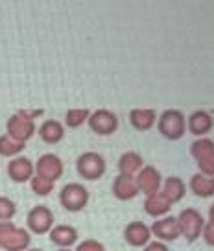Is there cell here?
<instances>
[{"label": "cell", "mask_w": 214, "mask_h": 251, "mask_svg": "<svg viewBox=\"0 0 214 251\" xmlns=\"http://www.w3.org/2000/svg\"><path fill=\"white\" fill-rule=\"evenodd\" d=\"M43 111H17L15 115H11L6 122V135L11 137L17 142H26L35 135V122L33 118L39 117Z\"/></svg>", "instance_id": "cell-1"}, {"label": "cell", "mask_w": 214, "mask_h": 251, "mask_svg": "<svg viewBox=\"0 0 214 251\" xmlns=\"http://www.w3.org/2000/svg\"><path fill=\"white\" fill-rule=\"evenodd\" d=\"M159 133L168 141H179L187 133V118L183 117L181 111L166 109L161 113L157 120Z\"/></svg>", "instance_id": "cell-2"}, {"label": "cell", "mask_w": 214, "mask_h": 251, "mask_svg": "<svg viewBox=\"0 0 214 251\" xmlns=\"http://www.w3.org/2000/svg\"><path fill=\"white\" fill-rule=\"evenodd\" d=\"M107 170L105 159L96 151H85L76 159V172L85 181H98Z\"/></svg>", "instance_id": "cell-3"}, {"label": "cell", "mask_w": 214, "mask_h": 251, "mask_svg": "<svg viewBox=\"0 0 214 251\" xmlns=\"http://www.w3.org/2000/svg\"><path fill=\"white\" fill-rule=\"evenodd\" d=\"M177 226H179V233L183 235V238L187 242H196L201 233H203V227H205V220L201 216V212L196 211V209H185V211L179 212L177 216Z\"/></svg>", "instance_id": "cell-4"}, {"label": "cell", "mask_w": 214, "mask_h": 251, "mask_svg": "<svg viewBox=\"0 0 214 251\" xmlns=\"http://www.w3.org/2000/svg\"><path fill=\"white\" fill-rule=\"evenodd\" d=\"M59 203L69 212L83 211L89 203V190L81 183H69L59 192Z\"/></svg>", "instance_id": "cell-5"}, {"label": "cell", "mask_w": 214, "mask_h": 251, "mask_svg": "<svg viewBox=\"0 0 214 251\" xmlns=\"http://www.w3.org/2000/svg\"><path fill=\"white\" fill-rule=\"evenodd\" d=\"M190 153L199 166V174L214 177V142L211 139H198L192 142Z\"/></svg>", "instance_id": "cell-6"}, {"label": "cell", "mask_w": 214, "mask_h": 251, "mask_svg": "<svg viewBox=\"0 0 214 251\" xmlns=\"http://www.w3.org/2000/svg\"><path fill=\"white\" fill-rule=\"evenodd\" d=\"M26 226H28L30 233L47 235L54 227V212L50 211L47 205H35L26 216Z\"/></svg>", "instance_id": "cell-7"}, {"label": "cell", "mask_w": 214, "mask_h": 251, "mask_svg": "<svg viewBox=\"0 0 214 251\" xmlns=\"http://www.w3.org/2000/svg\"><path fill=\"white\" fill-rule=\"evenodd\" d=\"M91 131L100 137H109L119 129V117L109 109H96L87 120Z\"/></svg>", "instance_id": "cell-8"}, {"label": "cell", "mask_w": 214, "mask_h": 251, "mask_svg": "<svg viewBox=\"0 0 214 251\" xmlns=\"http://www.w3.org/2000/svg\"><path fill=\"white\" fill-rule=\"evenodd\" d=\"M63 172V161L56 153H45L35 163V176H39V177L50 181V183H56L57 179H61Z\"/></svg>", "instance_id": "cell-9"}, {"label": "cell", "mask_w": 214, "mask_h": 251, "mask_svg": "<svg viewBox=\"0 0 214 251\" xmlns=\"http://www.w3.org/2000/svg\"><path fill=\"white\" fill-rule=\"evenodd\" d=\"M135 183L139 192H143L144 196L148 198L151 194H157L161 192V185H163V177L155 166L144 165L143 170L135 176Z\"/></svg>", "instance_id": "cell-10"}, {"label": "cell", "mask_w": 214, "mask_h": 251, "mask_svg": "<svg viewBox=\"0 0 214 251\" xmlns=\"http://www.w3.org/2000/svg\"><path fill=\"white\" fill-rule=\"evenodd\" d=\"M35 176V165L28 157H13L8 163V177L13 183H30Z\"/></svg>", "instance_id": "cell-11"}, {"label": "cell", "mask_w": 214, "mask_h": 251, "mask_svg": "<svg viewBox=\"0 0 214 251\" xmlns=\"http://www.w3.org/2000/svg\"><path fill=\"white\" fill-rule=\"evenodd\" d=\"M150 231L153 236H157L159 242H174L177 240L181 233H179V226H177V218L175 216H166V218L155 220L150 226Z\"/></svg>", "instance_id": "cell-12"}, {"label": "cell", "mask_w": 214, "mask_h": 251, "mask_svg": "<svg viewBox=\"0 0 214 251\" xmlns=\"http://www.w3.org/2000/svg\"><path fill=\"white\" fill-rule=\"evenodd\" d=\"M151 238V231L150 226H146L141 220H135V222H129L124 229V240H126L131 248H144L150 244Z\"/></svg>", "instance_id": "cell-13"}, {"label": "cell", "mask_w": 214, "mask_h": 251, "mask_svg": "<svg viewBox=\"0 0 214 251\" xmlns=\"http://www.w3.org/2000/svg\"><path fill=\"white\" fill-rule=\"evenodd\" d=\"M113 196L120 200V201H131L139 196V188H137L135 177H129V176H122L119 174L111 185Z\"/></svg>", "instance_id": "cell-14"}, {"label": "cell", "mask_w": 214, "mask_h": 251, "mask_svg": "<svg viewBox=\"0 0 214 251\" xmlns=\"http://www.w3.org/2000/svg\"><path fill=\"white\" fill-rule=\"evenodd\" d=\"M50 235V242L59 246V250H71V246L78 242V229L69 226V224H59L54 226Z\"/></svg>", "instance_id": "cell-15"}, {"label": "cell", "mask_w": 214, "mask_h": 251, "mask_svg": "<svg viewBox=\"0 0 214 251\" xmlns=\"http://www.w3.org/2000/svg\"><path fill=\"white\" fill-rule=\"evenodd\" d=\"M213 126H214L213 115L203 109L194 111L190 117H189V120H187V129H189L192 135H196V137L207 135L213 129Z\"/></svg>", "instance_id": "cell-16"}, {"label": "cell", "mask_w": 214, "mask_h": 251, "mask_svg": "<svg viewBox=\"0 0 214 251\" xmlns=\"http://www.w3.org/2000/svg\"><path fill=\"white\" fill-rule=\"evenodd\" d=\"M37 131H39L41 141L47 142V144H57L65 139V126L59 120H54V118L45 120Z\"/></svg>", "instance_id": "cell-17"}, {"label": "cell", "mask_w": 214, "mask_h": 251, "mask_svg": "<svg viewBox=\"0 0 214 251\" xmlns=\"http://www.w3.org/2000/svg\"><path fill=\"white\" fill-rule=\"evenodd\" d=\"M157 122V113L153 109H144V107H137V109L129 111V124L135 127L137 131H148Z\"/></svg>", "instance_id": "cell-18"}, {"label": "cell", "mask_w": 214, "mask_h": 251, "mask_svg": "<svg viewBox=\"0 0 214 251\" xmlns=\"http://www.w3.org/2000/svg\"><path fill=\"white\" fill-rule=\"evenodd\" d=\"M144 159L141 153L137 151H126L119 157V172L122 176H129V177H135L137 174L143 170Z\"/></svg>", "instance_id": "cell-19"}, {"label": "cell", "mask_w": 214, "mask_h": 251, "mask_svg": "<svg viewBox=\"0 0 214 251\" xmlns=\"http://www.w3.org/2000/svg\"><path fill=\"white\" fill-rule=\"evenodd\" d=\"M187 194V185L183 183L181 177L177 176H170L165 179V187H163V196L166 198L170 203L174 205L177 201H181Z\"/></svg>", "instance_id": "cell-20"}, {"label": "cell", "mask_w": 214, "mask_h": 251, "mask_svg": "<svg viewBox=\"0 0 214 251\" xmlns=\"http://www.w3.org/2000/svg\"><path fill=\"white\" fill-rule=\"evenodd\" d=\"M170 209H172V203L163 196V192L151 194L144 200V212L150 216H165L170 212Z\"/></svg>", "instance_id": "cell-21"}, {"label": "cell", "mask_w": 214, "mask_h": 251, "mask_svg": "<svg viewBox=\"0 0 214 251\" xmlns=\"http://www.w3.org/2000/svg\"><path fill=\"white\" fill-rule=\"evenodd\" d=\"M30 244H32V235L30 231L24 227H17L13 231V235L8 238L6 246L2 248L4 251H26L30 250Z\"/></svg>", "instance_id": "cell-22"}, {"label": "cell", "mask_w": 214, "mask_h": 251, "mask_svg": "<svg viewBox=\"0 0 214 251\" xmlns=\"http://www.w3.org/2000/svg\"><path fill=\"white\" fill-rule=\"evenodd\" d=\"M190 190L198 198H213L214 196V177L196 174L190 177Z\"/></svg>", "instance_id": "cell-23"}, {"label": "cell", "mask_w": 214, "mask_h": 251, "mask_svg": "<svg viewBox=\"0 0 214 251\" xmlns=\"http://www.w3.org/2000/svg\"><path fill=\"white\" fill-rule=\"evenodd\" d=\"M24 148H26V144H23V142L13 141L6 133L0 135V155L2 157H11V159L19 157L24 151Z\"/></svg>", "instance_id": "cell-24"}, {"label": "cell", "mask_w": 214, "mask_h": 251, "mask_svg": "<svg viewBox=\"0 0 214 251\" xmlns=\"http://www.w3.org/2000/svg\"><path fill=\"white\" fill-rule=\"evenodd\" d=\"M91 117V111L85 107H76V109H69L65 113V126L76 129L79 126H83Z\"/></svg>", "instance_id": "cell-25"}, {"label": "cell", "mask_w": 214, "mask_h": 251, "mask_svg": "<svg viewBox=\"0 0 214 251\" xmlns=\"http://www.w3.org/2000/svg\"><path fill=\"white\" fill-rule=\"evenodd\" d=\"M30 188H32V192L35 196H48L54 190V183L43 179L39 176H33L32 179H30Z\"/></svg>", "instance_id": "cell-26"}, {"label": "cell", "mask_w": 214, "mask_h": 251, "mask_svg": "<svg viewBox=\"0 0 214 251\" xmlns=\"http://www.w3.org/2000/svg\"><path fill=\"white\" fill-rule=\"evenodd\" d=\"M17 214L15 201L8 196H0V222H11Z\"/></svg>", "instance_id": "cell-27"}, {"label": "cell", "mask_w": 214, "mask_h": 251, "mask_svg": "<svg viewBox=\"0 0 214 251\" xmlns=\"http://www.w3.org/2000/svg\"><path fill=\"white\" fill-rule=\"evenodd\" d=\"M15 229H17V226L13 222H0V250L6 246L8 238L13 235Z\"/></svg>", "instance_id": "cell-28"}, {"label": "cell", "mask_w": 214, "mask_h": 251, "mask_svg": "<svg viewBox=\"0 0 214 251\" xmlns=\"http://www.w3.org/2000/svg\"><path fill=\"white\" fill-rule=\"evenodd\" d=\"M74 251H105V246L102 242L95 240V238H87V240L79 242Z\"/></svg>", "instance_id": "cell-29"}, {"label": "cell", "mask_w": 214, "mask_h": 251, "mask_svg": "<svg viewBox=\"0 0 214 251\" xmlns=\"http://www.w3.org/2000/svg\"><path fill=\"white\" fill-rule=\"evenodd\" d=\"M201 236H203V240L207 242V246H213L214 248V224H211V222L205 224Z\"/></svg>", "instance_id": "cell-30"}, {"label": "cell", "mask_w": 214, "mask_h": 251, "mask_svg": "<svg viewBox=\"0 0 214 251\" xmlns=\"http://www.w3.org/2000/svg\"><path fill=\"white\" fill-rule=\"evenodd\" d=\"M144 251H170V250H168L166 244L155 240V242H150L148 246H144Z\"/></svg>", "instance_id": "cell-31"}, {"label": "cell", "mask_w": 214, "mask_h": 251, "mask_svg": "<svg viewBox=\"0 0 214 251\" xmlns=\"http://www.w3.org/2000/svg\"><path fill=\"white\" fill-rule=\"evenodd\" d=\"M209 222H211V224H214V203L211 205V209H209Z\"/></svg>", "instance_id": "cell-32"}, {"label": "cell", "mask_w": 214, "mask_h": 251, "mask_svg": "<svg viewBox=\"0 0 214 251\" xmlns=\"http://www.w3.org/2000/svg\"><path fill=\"white\" fill-rule=\"evenodd\" d=\"M26 251H43V250H39V248H30V250H26Z\"/></svg>", "instance_id": "cell-33"}, {"label": "cell", "mask_w": 214, "mask_h": 251, "mask_svg": "<svg viewBox=\"0 0 214 251\" xmlns=\"http://www.w3.org/2000/svg\"><path fill=\"white\" fill-rule=\"evenodd\" d=\"M57 251H72V250H57Z\"/></svg>", "instance_id": "cell-34"}]
</instances>
